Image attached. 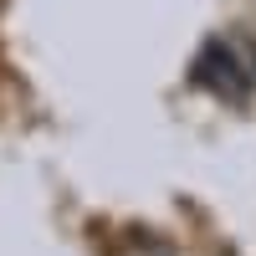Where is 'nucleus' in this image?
I'll use <instances>...</instances> for the list:
<instances>
[{
    "label": "nucleus",
    "mask_w": 256,
    "mask_h": 256,
    "mask_svg": "<svg viewBox=\"0 0 256 256\" xmlns=\"http://www.w3.org/2000/svg\"><path fill=\"white\" fill-rule=\"evenodd\" d=\"M195 82L205 92H216L226 102H246L251 98V77L241 67V56L226 46V41H205L200 56H195Z\"/></svg>",
    "instance_id": "obj_1"
}]
</instances>
